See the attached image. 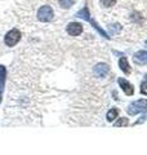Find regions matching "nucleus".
Segmentation results:
<instances>
[{"mask_svg": "<svg viewBox=\"0 0 147 155\" xmlns=\"http://www.w3.org/2000/svg\"><path fill=\"white\" fill-rule=\"evenodd\" d=\"M147 110V100L142 98V100H137L134 102H132L128 106V114L129 115H137L139 113H143V111Z\"/></svg>", "mask_w": 147, "mask_h": 155, "instance_id": "obj_1", "label": "nucleus"}, {"mask_svg": "<svg viewBox=\"0 0 147 155\" xmlns=\"http://www.w3.org/2000/svg\"><path fill=\"white\" fill-rule=\"evenodd\" d=\"M54 17V12L51 5H43L38 11V19L40 22H49Z\"/></svg>", "mask_w": 147, "mask_h": 155, "instance_id": "obj_2", "label": "nucleus"}, {"mask_svg": "<svg viewBox=\"0 0 147 155\" xmlns=\"http://www.w3.org/2000/svg\"><path fill=\"white\" fill-rule=\"evenodd\" d=\"M19 40H21V32L17 28L9 30L5 34V38H4V43H5L7 47H14Z\"/></svg>", "mask_w": 147, "mask_h": 155, "instance_id": "obj_3", "label": "nucleus"}, {"mask_svg": "<svg viewBox=\"0 0 147 155\" xmlns=\"http://www.w3.org/2000/svg\"><path fill=\"white\" fill-rule=\"evenodd\" d=\"M110 71V67L107 64H105V62H100V64H97L94 67H93V72H94V75L101 78V79H103V78L107 76V74H109Z\"/></svg>", "mask_w": 147, "mask_h": 155, "instance_id": "obj_4", "label": "nucleus"}, {"mask_svg": "<svg viewBox=\"0 0 147 155\" xmlns=\"http://www.w3.org/2000/svg\"><path fill=\"white\" fill-rule=\"evenodd\" d=\"M117 83H119L120 88L122 89V92H124L126 96H133V93H134L133 84H130L128 80L124 79V78H119V79H117Z\"/></svg>", "mask_w": 147, "mask_h": 155, "instance_id": "obj_5", "label": "nucleus"}, {"mask_svg": "<svg viewBox=\"0 0 147 155\" xmlns=\"http://www.w3.org/2000/svg\"><path fill=\"white\" fill-rule=\"evenodd\" d=\"M66 30H67L68 35L77 36V35H80V34L83 32V25H81V23H79V22H70L67 25Z\"/></svg>", "mask_w": 147, "mask_h": 155, "instance_id": "obj_6", "label": "nucleus"}, {"mask_svg": "<svg viewBox=\"0 0 147 155\" xmlns=\"http://www.w3.org/2000/svg\"><path fill=\"white\" fill-rule=\"evenodd\" d=\"M5 78H7V69L4 65H0V104L3 100V91L5 87Z\"/></svg>", "mask_w": 147, "mask_h": 155, "instance_id": "obj_7", "label": "nucleus"}, {"mask_svg": "<svg viewBox=\"0 0 147 155\" xmlns=\"http://www.w3.org/2000/svg\"><path fill=\"white\" fill-rule=\"evenodd\" d=\"M133 61L136 62V64H138V65L147 64V51H139V52L134 53Z\"/></svg>", "mask_w": 147, "mask_h": 155, "instance_id": "obj_8", "label": "nucleus"}, {"mask_svg": "<svg viewBox=\"0 0 147 155\" xmlns=\"http://www.w3.org/2000/svg\"><path fill=\"white\" fill-rule=\"evenodd\" d=\"M119 67L124 74H130V71H132L130 66H129V62H128V58L124 57V56L119 60Z\"/></svg>", "mask_w": 147, "mask_h": 155, "instance_id": "obj_9", "label": "nucleus"}, {"mask_svg": "<svg viewBox=\"0 0 147 155\" xmlns=\"http://www.w3.org/2000/svg\"><path fill=\"white\" fill-rule=\"evenodd\" d=\"M76 17H79V18H83V19H85V21H89L90 19V12H89V8H88L87 5L80 9L79 12L76 13Z\"/></svg>", "mask_w": 147, "mask_h": 155, "instance_id": "obj_10", "label": "nucleus"}, {"mask_svg": "<svg viewBox=\"0 0 147 155\" xmlns=\"http://www.w3.org/2000/svg\"><path fill=\"white\" fill-rule=\"evenodd\" d=\"M117 115H119V109L112 107L111 110H109V113H107V115H106L107 122H114V120L117 118Z\"/></svg>", "mask_w": 147, "mask_h": 155, "instance_id": "obj_11", "label": "nucleus"}, {"mask_svg": "<svg viewBox=\"0 0 147 155\" xmlns=\"http://www.w3.org/2000/svg\"><path fill=\"white\" fill-rule=\"evenodd\" d=\"M60 5H61V8H63V9H67V8H71L72 5H74V3H75V0H60Z\"/></svg>", "mask_w": 147, "mask_h": 155, "instance_id": "obj_12", "label": "nucleus"}, {"mask_svg": "<svg viewBox=\"0 0 147 155\" xmlns=\"http://www.w3.org/2000/svg\"><path fill=\"white\" fill-rule=\"evenodd\" d=\"M100 3L103 8H111L116 4V0H100Z\"/></svg>", "mask_w": 147, "mask_h": 155, "instance_id": "obj_13", "label": "nucleus"}, {"mask_svg": "<svg viewBox=\"0 0 147 155\" xmlns=\"http://www.w3.org/2000/svg\"><path fill=\"white\" fill-rule=\"evenodd\" d=\"M129 124V120L126 118H120L119 120H116L114 123V127H125V125Z\"/></svg>", "mask_w": 147, "mask_h": 155, "instance_id": "obj_14", "label": "nucleus"}, {"mask_svg": "<svg viewBox=\"0 0 147 155\" xmlns=\"http://www.w3.org/2000/svg\"><path fill=\"white\" fill-rule=\"evenodd\" d=\"M109 30L111 31V34H116V32H119L121 30V27L119 23H112V25L109 26Z\"/></svg>", "mask_w": 147, "mask_h": 155, "instance_id": "obj_15", "label": "nucleus"}, {"mask_svg": "<svg viewBox=\"0 0 147 155\" xmlns=\"http://www.w3.org/2000/svg\"><path fill=\"white\" fill-rule=\"evenodd\" d=\"M141 93L142 94H147V80L142 81V84H141Z\"/></svg>", "mask_w": 147, "mask_h": 155, "instance_id": "obj_16", "label": "nucleus"}, {"mask_svg": "<svg viewBox=\"0 0 147 155\" xmlns=\"http://www.w3.org/2000/svg\"><path fill=\"white\" fill-rule=\"evenodd\" d=\"M146 120H147V111H146V114H145L143 116H142V118H141L139 120H137V122H136L134 124H136V125H137V124H141V123H143V122H146Z\"/></svg>", "mask_w": 147, "mask_h": 155, "instance_id": "obj_17", "label": "nucleus"}, {"mask_svg": "<svg viewBox=\"0 0 147 155\" xmlns=\"http://www.w3.org/2000/svg\"><path fill=\"white\" fill-rule=\"evenodd\" d=\"M146 47H147V40H146Z\"/></svg>", "mask_w": 147, "mask_h": 155, "instance_id": "obj_18", "label": "nucleus"}, {"mask_svg": "<svg viewBox=\"0 0 147 155\" xmlns=\"http://www.w3.org/2000/svg\"><path fill=\"white\" fill-rule=\"evenodd\" d=\"M146 80H147V74H146Z\"/></svg>", "mask_w": 147, "mask_h": 155, "instance_id": "obj_19", "label": "nucleus"}]
</instances>
